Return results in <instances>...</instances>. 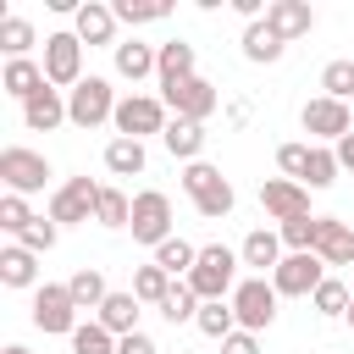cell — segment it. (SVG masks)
I'll return each mask as SVG.
<instances>
[{
    "label": "cell",
    "mask_w": 354,
    "mask_h": 354,
    "mask_svg": "<svg viewBox=\"0 0 354 354\" xmlns=\"http://www.w3.org/2000/svg\"><path fill=\"white\" fill-rule=\"evenodd\" d=\"M238 249H227V243H205L199 249V260H194V271H188V288L199 293V304H210V299H232V288H238Z\"/></svg>",
    "instance_id": "6da1fadb"
},
{
    "label": "cell",
    "mask_w": 354,
    "mask_h": 354,
    "mask_svg": "<svg viewBox=\"0 0 354 354\" xmlns=\"http://www.w3.org/2000/svg\"><path fill=\"white\" fill-rule=\"evenodd\" d=\"M183 188H188V199H194V210H199L205 221H221V216H232V205H238L232 183H227L221 166H210V160L183 166Z\"/></svg>",
    "instance_id": "7a4b0ae2"
},
{
    "label": "cell",
    "mask_w": 354,
    "mask_h": 354,
    "mask_svg": "<svg viewBox=\"0 0 354 354\" xmlns=\"http://www.w3.org/2000/svg\"><path fill=\"white\" fill-rule=\"evenodd\" d=\"M116 88H111V77H83L72 94H66V122L72 127H100V122H116Z\"/></svg>",
    "instance_id": "3957f363"
},
{
    "label": "cell",
    "mask_w": 354,
    "mask_h": 354,
    "mask_svg": "<svg viewBox=\"0 0 354 354\" xmlns=\"http://www.w3.org/2000/svg\"><path fill=\"white\" fill-rule=\"evenodd\" d=\"M277 288L266 282V277H243L238 288H232V315H238V332H266L271 321H277Z\"/></svg>",
    "instance_id": "277c9868"
},
{
    "label": "cell",
    "mask_w": 354,
    "mask_h": 354,
    "mask_svg": "<svg viewBox=\"0 0 354 354\" xmlns=\"http://www.w3.org/2000/svg\"><path fill=\"white\" fill-rule=\"evenodd\" d=\"M55 171H50V160L39 155V149H22V144H11V149H0V183H6V194H39L44 183H50Z\"/></svg>",
    "instance_id": "5b68a950"
},
{
    "label": "cell",
    "mask_w": 354,
    "mask_h": 354,
    "mask_svg": "<svg viewBox=\"0 0 354 354\" xmlns=\"http://www.w3.org/2000/svg\"><path fill=\"white\" fill-rule=\"evenodd\" d=\"M44 77L61 94H72L83 83V39L77 33H50L44 39Z\"/></svg>",
    "instance_id": "8992f818"
},
{
    "label": "cell",
    "mask_w": 354,
    "mask_h": 354,
    "mask_svg": "<svg viewBox=\"0 0 354 354\" xmlns=\"http://www.w3.org/2000/svg\"><path fill=\"white\" fill-rule=\"evenodd\" d=\"M171 122H166V100H155V94H127L122 105H116V138H149V133H166Z\"/></svg>",
    "instance_id": "52a82bcc"
},
{
    "label": "cell",
    "mask_w": 354,
    "mask_h": 354,
    "mask_svg": "<svg viewBox=\"0 0 354 354\" xmlns=\"http://www.w3.org/2000/svg\"><path fill=\"white\" fill-rule=\"evenodd\" d=\"M100 188H105V183H94V177H66V183L55 188V199H50V221H55V227H77V221H94Z\"/></svg>",
    "instance_id": "ba28073f"
},
{
    "label": "cell",
    "mask_w": 354,
    "mask_h": 354,
    "mask_svg": "<svg viewBox=\"0 0 354 354\" xmlns=\"http://www.w3.org/2000/svg\"><path fill=\"white\" fill-rule=\"evenodd\" d=\"M133 238L138 243H149V249H160L166 238H171V199L160 194V188H144V194H133Z\"/></svg>",
    "instance_id": "9c48e42d"
},
{
    "label": "cell",
    "mask_w": 354,
    "mask_h": 354,
    "mask_svg": "<svg viewBox=\"0 0 354 354\" xmlns=\"http://www.w3.org/2000/svg\"><path fill=\"white\" fill-rule=\"evenodd\" d=\"M33 326H39V332H66V337L83 326L66 282H39V288H33Z\"/></svg>",
    "instance_id": "30bf717a"
},
{
    "label": "cell",
    "mask_w": 354,
    "mask_h": 354,
    "mask_svg": "<svg viewBox=\"0 0 354 354\" xmlns=\"http://www.w3.org/2000/svg\"><path fill=\"white\" fill-rule=\"evenodd\" d=\"M160 100H166V111L183 116V122H205V116H216V105H221L216 83H205L199 72L183 77V83H171V88H160Z\"/></svg>",
    "instance_id": "8fae6325"
},
{
    "label": "cell",
    "mask_w": 354,
    "mask_h": 354,
    "mask_svg": "<svg viewBox=\"0 0 354 354\" xmlns=\"http://www.w3.org/2000/svg\"><path fill=\"white\" fill-rule=\"evenodd\" d=\"M299 127H304L310 138H321V144H337V138H348V133H354V116H348V105H343V100L315 94V100H304Z\"/></svg>",
    "instance_id": "7c38bea8"
},
{
    "label": "cell",
    "mask_w": 354,
    "mask_h": 354,
    "mask_svg": "<svg viewBox=\"0 0 354 354\" xmlns=\"http://www.w3.org/2000/svg\"><path fill=\"white\" fill-rule=\"evenodd\" d=\"M326 282V260L321 254H282V266L271 271V288L282 299H310Z\"/></svg>",
    "instance_id": "4fadbf2b"
},
{
    "label": "cell",
    "mask_w": 354,
    "mask_h": 354,
    "mask_svg": "<svg viewBox=\"0 0 354 354\" xmlns=\"http://www.w3.org/2000/svg\"><path fill=\"white\" fill-rule=\"evenodd\" d=\"M260 210L277 227L282 221H299V216H310V188L293 183V177H271V183H260Z\"/></svg>",
    "instance_id": "5bb4252c"
},
{
    "label": "cell",
    "mask_w": 354,
    "mask_h": 354,
    "mask_svg": "<svg viewBox=\"0 0 354 354\" xmlns=\"http://www.w3.org/2000/svg\"><path fill=\"white\" fill-rule=\"evenodd\" d=\"M266 28H271L282 44H293V39H304V33L315 28V11H310V0H271V6H266Z\"/></svg>",
    "instance_id": "9a60e30c"
},
{
    "label": "cell",
    "mask_w": 354,
    "mask_h": 354,
    "mask_svg": "<svg viewBox=\"0 0 354 354\" xmlns=\"http://www.w3.org/2000/svg\"><path fill=\"white\" fill-rule=\"evenodd\" d=\"M72 33H77L83 44H111V50H116V11H111L105 0H83V11L72 17Z\"/></svg>",
    "instance_id": "2e32d148"
},
{
    "label": "cell",
    "mask_w": 354,
    "mask_h": 354,
    "mask_svg": "<svg viewBox=\"0 0 354 354\" xmlns=\"http://www.w3.org/2000/svg\"><path fill=\"white\" fill-rule=\"evenodd\" d=\"M282 254H288V249H282V232H271V227H254V232L238 243V260H243L249 271H260V277H266V271H277V266H282Z\"/></svg>",
    "instance_id": "e0dca14e"
},
{
    "label": "cell",
    "mask_w": 354,
    "mask_h": 354,
    "mask_svg": "<svg viewBox=\"0 0 354 354\" xmlns=\"http://www.w3.org/2000/svg\"><path fill=\"white\" fill-rule=\"evenodd\" d=\"M111 55H116V77H127V83H138L160 66V44H144V39H122Z\"/></svg>",
    "instance_id": "ac0fdd59"
},
{
    "label": "cell",
    "mask_w": 354,
    "mask_h": 354,
    "mask_svg": "<svg viewBox=\"0 0 354 354\" xmlns=\"http://www.w3.org/2000/svg\"><path fill=\"white\" fill-rule=\"evenodd\" d=\"M22 122H28V133H55V127L66 122V94H61V88H39V94L22 105Z\"/></svg>",
    "instance_id": "d6986e66"
},
{
    "label": "cell",
    "mask_w": 354,
    "mask_h": 354,
    "mask_svg": "<svg viewBox=\"0 0 354 354\" xmlns=\"http://www.w3.org/2000/svg\"><path fill=\"white\" fill-rule=\"evenodd\" d=\"M0 88L11 94V100H33L39 88H50V77H44V61H6V72H0Z\"/></svg>",
    "instance_id": "ffe728a7"
},
{
    "label": "cell",
    "mask_w": 354,
    "mask_h": 354,
    "mask_svg": "<svg viewBox=\"0 0 354 354\" xmlns=\"http://www.w3.org/2000/svg\"><path fill=\"white\" fill-rule=\"evenodd\" d=\"M205 138H210L205 122H183V116H171V127L160 133V144L171 149V160H188V166L205 155Z\"/></svg>",
    "instance_id": "44dd1931"
},
{
    "label": "cell",
    "mask_w": 354,
    "mask_h": 354,
    "mask_svg": "<svg viewBox=\"0 0 354 354\" xmlns=\"http://www.w3.org/2000/svg\"><path fill=\"white\" fill-rule=\"evenodd\" d=\"M94 321H100L111 337H133V332H138V299H133V288H127V293H111V299L94 310Z\"/></svg>",
    "instance_id": "7402d4cb"
},
{
    "label": "cell",
    "mask_w": 354,
    "mask_h": 354,
    "mask_svg": "<svg viewBox=\"0 0 354 354\" xmlns=\"http://www.w3.org/2000/svg\"><path fill=\"white\" fill-rule=\"evenodd\" d=\"M315 254H321L326 266H354V227L337 221V216H321V243H315Z\"/></svg>",
    "instance_id": "603a6c76"
},
{
    "label": "cell",
    "mask_w": 354,
    "mask_h": 354,
    "mask_svg": "<svg viewBox=\"0 0 354 354\" xmlns=\"http://www.w3.org/2000/svg\"><path fill=\"white\" fill-rule=\"evenodd\" d=\"M0 282L6 288H39V254L22 243H6L0 249Z\"/></svg>",
    "instance_id": "cb8c5ba5"
},
{
    "label": "cell",
    "mask_w": 354,
    "mask_h": 354,
    "mask_svg": "<svg viewBox=\"0 0 354 354\" xmlns=\"http://www.w3.org/2000/svg\"><path fill=\"white\" fill-rule=\"evenodd\" d=\"M155 77H160V88L194 77V44H188V39H166V44H160V66H155Z\"/></svg>",
    "instance_id": "d4e9b609"
},
{
    "label": "cell",
    "mask_w": 354,
    "mask_h": 354,
    "mask_svg": "<svg viewBox=\"0 0 354 354\" xmlns=\"http://www.w3.org/2000/svg\"><path fill=\"white\" fill-rule=\"evenodd\" d=\"M282 50H288V44H282V39L266 28V17L243 28V61H254V66H271V61H282Z\"/></svg>",
    "instance_id": "484cf974"
},
{
    "label": "cell",
    "mask_w": 354,
    "mask_h": 354,
    "mask_svg": "<svg viewBox=\"0 0 354 354\" xmlns=\"http://www.w3.org/2000/svg\"><path fill=\"white\" fill-rule=\"evenodd\" d=\"M144 166H149V155H144L138 138H111V144H105V171H111V177H138Z\"/></svg>",
    "instance_id": "4316f807"
},
{
    "label": "cell",
    "mask_w": 354,
    "mask_h": 354,
    "mask_svg": "<svg viewBox=\"0 0 354 354\" xmlns=\"http://www.w3.org/2000/svg\"><path fill=\"white\" fill-rule=\"evenodd\" d=\"M66 293H72V304H77V310H100V304L111 299V288H105L100 266H83V271H72V277H66Z\"/></svg>",
    "instance_id": "83f0119b"
},
{
    "label": "cell",
    "mask_w": 354,
    "mask_h": 354,
    "mask_svg": "<svg viewBox=\"0 0 354 354\" xmlns=\"http://www.w3.org/2000/svg\"><path fill=\"white\" fill-rule=\"evenodd\" d=\"M194 260H199V249H194L188 238H177V232H171V238H166V243L155 249V266H160L166 277H177V282H188V271H194Z\"/></svg>",
    "instance_id": "f1b7e54d"
},
{
    "label": "cell",
    "mask_w": 354,
    "mask_h": 354,
    "mask_svg": "<svg viewBox=\"0 0 354 354\" xmlns=\"http://www.w3.org/2000/svg\"><path fill=\"white\" fill-rule=\"evenodd\" d=\"M205 337H216V343H227L232 332H238V315H232V299H210V304H199V321H194Z\"/></svg>",
    "instance_id": "f546056e"
},
{
    "label": "cell",
    "mask_w": 354,
    "mask_h": 354,
    "mask_svg": "<svg viewBox=\"0 0 354 354\" xmlns=\"http://www.w3.org/2000/svg\"><path fill=\"white\" fill-rule=\"evenodd\" d=\"M33 44L39 39H33V22L28 17H0V50H6V61H28Z\"/></svg>",
    "instance_id": "4dcf8cb0"
},
{
    "label": "cell",
    "mask_w": 354,
    "mask_h": 354,
    "mask_svg": "<svg viewBox=\"0 0 354 354\" xmlns=\"http://www.w3.org/2000/svg\"><path fill=\"white\" fill-rule=\"evenodd\" d=\"M337 171H343V166H337V149L310 144V160H304V177H299V183H304V188H332Z\"/></svg>",
    "instance_id": "1f68e13d"
},
{
    "label": "cell",
    "mask_w": 354,
    "mask_h": 354,
    "mask_svg": "<svg viewBox=\"0 0 354 354\" xmlns=\"http://www.w3.org/2000/svg\"><path fill=\"white\" fill-rule=\"evenodd\" d=\"M171 282H177V277H166V271H160V266L149 260V266H138V271H133V299H138V304H155V310H160V299L171 293Z\"/></svg>",
    "instance_id": "d6a6232c"
},
{
    "label": "cell",
    "mask_w": 354,
    "mask_h": 354,
    "mask_svg": "<svg viewBox=\"0 0 354 354\" xmlns=\"http://www.w3.org/2000/svg\"><path fill=\"white\" fill-rule=\"evenodd\" d=\"M94 221H100V227H111V232H116V227H127V221H133V199H127L122 188H111V183H105V188H100V205H94Z\"/></svg>",
    "instance_id": "836d02e7"
},
{
    "label": "cell",
    "mask_w": 354,
    "mask_h": 354,
    "mask_svg": "<svg viewBox=\"0 0 354 354\" xmlns=\"http://www.w3.org/2000/svg\"><path fill=\"white\" fill-rule=\"evenodd\" d=\"M310 304H315L321 315H348V304H354V288H348L343 277H326V282L310 293Z\"/></svg>",
    "instance_id": "e575fe53"
},
{
    "label": "cell",
    "mask_w": 354,
    "mask_h": 354,
    "mask_svg": "<svg viewBox=\"0 0 354 354\" xmlns=\"http://www.w3.org/2000/svg\"><path fill=\"white\" fill-rule=\"evenodd\" d=\"M160 315L177 326V321H199V293L188 288V282H171V293L160 299Z\"/></svg>",
    "instance_id": "d590c367"
},
{
    "label": "cell",
    "mask_w": 354,
    "mask_h": 354,
    "mask_svg": "<svg viewBox=\"0 0 354 354\" xmlns=\"http://www.w3.org/2000/svg\"><path fill=\"white\" fill-rule=\"evenodd\" d=\"M321 94L348 105V94H354V61H326L321 66Z\"/></svg>",
    "instance_id": "8d00e7d4"
},
{
    "label": "cell",
    "mask_w": 354,
    "mask_h": 354,
    "mask_svg": "<svg viewBox=\"0 0 354 354\" xmlns=\"http://www.w3.org/2000/svg\"><path fill=\"white\" fill-rule=\"evenodd\" d=\"M116 343H122V337H111L100 321H83V326L72 332V354H116Z\"/></svg>",
    "instance_id": "74e56055"
},
{
    "label": "cell",
    "mask_w": 354,
    "mask_h": 354,
    "mask_svg": "<svg viewBox=\"0 0 354 354\" xmlns=\"http://www.w3.org/2000/svg\"><path fill=\"white\" fill-rule=\"evenodd\" d=\"M111 11H116V22H127V28H144V22H160L171 6H166V0H149V6H138V0H116Z\"/></svg>",
    "instance_id": "f35d334b"
},
{
    "label": "cell",
    "mask_w": 354,
    "mask_h": 354,
    "mask_svg": "<svg viewBox=\"0 0 354 354\" xmlns=\"http://www.w3.org/2000/svg\"><path fill=\"white\" fill-rule=\"evenodd\" d=\"M28 221H33V210H28V199H22V194H6V199H0V232H11V238H22V232H28Z\"/></svg>",
    "instance_id": "ab89813d"
},
{
    "label": "cell",
    "mask_w": 354,
    "mask_h": 354,
    "mask_svg": "<svg viewBox=\"0 0 354 354\" xmlns=\"http://www.w3.org/2000/svg\"><path fill=\"white\" fill-rule=\"evenodd\" d=\"M55 238H61V227H55L50 216H33V221H28V232H22L17 243H22V249H33V254H50V249H55Z\"/></svg>",
    "instance_id": "60d3db41"
},
{
    "label": "cell",
    "mask_w": 354,
    "mask_h": 354,
    "mask_svg": "<svg viewBox=\"0 0 354 354\" xmlns=\"http://www.w3.org/2000/svg\"><path fill=\"white\" fill-rule=\"evenodd\" d=\"M304 160H310V144H277V166H282V177H304Z\"/></svg>",
    "instance_id": "b9f144b4"
},
{
    "label": "cell",
    "mask_w": 354,
    "mask_h": 354,
    "mask_svg": "<svg viewBox=\"0 0 354 354\" xmlns=\"http://www.w3.org/2000/svg\"><path fill=\"white\" fill-rule=\"evenodd\" d=\"M221 354H260V337H254V332H232V337L221 343Z\"/></svg>",
    "instance_id": "7bdbcfd3"
},
{
    "label": "cell",
    "mask_w": 354,
    "mask_h": 354,
    "mask_svg": "<svg viewBox=\"0 0 354 354\" xmlns=\"http://www.w3.org/2000/svg\"><path fill=\"white\" fill-rule=\"evenodd\" d=\"M116 354H160V348H155V337H149V332H133V337H122V343H116Z\"/></svg>",
    "instance_id": "ee69618b"
},
{
    "label": "cell",
    "mask_w": 354,
    "mask_h": 354,
    "mask_svg": "<svg viewBox=\"0 0 354 354\" xmlns=\"http://www.w3.org/2000/svg\"><path fill=\"white\" fill-rule=\"evenodd\" d=\"M332 149H337V166H343V171H354V133H348V138H337Z\"/></svg>",
    "instance_id": "f6af8a7d"
},
{
    "label": "cell",
    "mask_w": 354,
    "mask_h": 354,
    "mask_svg": "<svg viewBox=\"0 0 354 354\" xmlns=\"http://www.w3.org/2000/svg\"><path fill=\"white\" fill-rule=\"evenodd\" d=\"M238 6V17H249V22H260V0H232Z\"/></svg>",
    "instance_id": "bcb514c9"
},
{
    "label": "cell",
    "mask_w": 354,
    "mask_h": 354,
    "mask_svg": "<svg viewBox=\"0 0 354 354\" xmlns=\"http://www.w3.org/2000/svg\"><path fill=\"white\" fill-rule=\"evenodd\" d=\"M0 354H33V348H22V343H6V348H0Z\"/></svg>",
    "instance_id": "7dc6e473"
},
{
    "label": "cell",
    "mask_w": 354,
    "mask_h": 354,
    "mask_svg": "<svg viewBox=\"0 0 354 354\" xmlns=\"http://www.w3.org/2000/svg\"><path fill=\"white\" fill-rule=\"evenodd\" d=\"M343 321H348V326H354V304H348V315H343Z\"/></svg>",
    "instance_id": "c3c4849f"
}]
</instances>
